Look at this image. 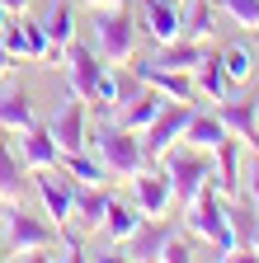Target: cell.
<instances>
[{
	"instance_id": "6da1fadb",
	"label": "cell",
	"mask_w": 259,
	"mask_h": 263,
	"mask_svg": "<svg viewBox=\"0 0 259 263\" xmlns=\"http://www.w3.org/2000/svg\"><path fill=\"white\" fill-rule=\"evenodd\" d=\"M85 151H94L104 160V170L113 174V179H137L146 164H151V155H146V146H142V132H127L118 118H90V132H85Z\"/></svg>"
},
{
	"instance_id": "7a4b0ae2",
	"label": "cell",
	"mask_w": 259,
	"mask_h": 263,
	"mask_svg": "<svg viewBox=\"0 0 259 263\" xmlns=\"http://www.w3.org/2000/svg\"><path fill=\"white\" fill-rule=\"evenodd\" d=\"M184 226H188V235L203 245V258H236L231 212H226L221 188H217V183H208V188L184 207Z\"/></svg>"
},
{
	"instance_id": "3957f363",
	"label": "cell",
	"mask_w": 259,
	"mask_h": 263,
	"mask_svg": "<svg viewBox=\"0 0 259 263\" xmlns=\"http://www.w3.org/2000/svg\"><path fill=\"white\" fill-rule=\"evenodd\" d=\"M5 258H61V226L14 202L5 212Z\"/></svg>"
},
{
	"instance_id": "277c9868",
	"label": "cell",
	"mask_w": 259,
	"mask_h": 263,
	"mask_svg": "<svg viewBox=\"0 0 259 263\" xmlns=\"http://www.w3.org/2000/svg\"><path fill=\"white\" fill-rule=\"evenodd\" d=\"M160 170H165L170 183H175V202L188 207L193 197H198V193L212 183V151H198V146L175 141L165 155H160Z\"/></svg>"
},
{
	"instance_id": "5b68a950",
	"label": "cell",
	"mask_w": 259,
	"mask_h": 263,
	"mask_svg": "<svg viewBox=\"0 0 259 263\" xmlns=\"http://www.w3.org/2000/svg\"><path fill=\"white\" fill-rule=\"evenodd\" d=\"M94 52H99L109 66H127L137 52V19L127 5H109L94 10Z\"/></svg>"
},
{
	"instance_id": "8992f818",
	"label": "cell",
	"mask_w": 259,
	"mask_h": 263,
	"mask_svg": "<svg viewBox=\"0 0 259 263\" xmlns=\"http://www.w3.org/2000/svg\"><path fill=\"white\" fill-rule=\"evenodd\" d=\"M33 188H38L43 216L57 221V226H71V212H76V179L61 170V164H47V170H33Z\"/></svg>"
},
{
	"instance_id": "52a82bcc",
	"label": "cell",
	"mask_w": 259,
	"mask_h": 263,
	"mask_svg": "<svg viewBox=\"0 0 259 263\" xmlns=\"http://www.w3.org/2000/svg\"><path fill=\"white\" fill-rule=\"evenodd\" d=\"M193 108H198V104H179V99H165V108L156 113V122L142 132V146H146V155H151V160H160L175 141H184V127H188Z\"/></svg>"
},
{
	"instance_id": "ba28073f",
	"label": "cell",
	"mask_w": 259,
	"mask_h": 263,
	"mask_svg": "<svg viewBox=\"0 0 259 263\" xmlns=\"http://www.w3.org/2000/svg\"><path fill=\"white\" fill-rule=\"evenodd\" d=\"M61 61H66V80H71V94H80L85 104L94 99V89H99V80H104V71H109V61L94 52L90 43H66V52H61Z\"/></svg>"
},
{
	"instance_id": "9c48e42d",
	"label": "cell",
	"mask_w": 259,
	"mask_h": 263,
	"mask_svg": "<svg viewBox=\"0 0 259 263\" xmlns=\"http://www.w3.org/2000/svg\"><path fill=\"white\" fill-rule=\"evenodd\" d=\"M47 132H52V141H57V151H61V155L85 151V132H90V108H85V99H80V94L61 99V108L52 113Z\"/></svg>"
},
{
	"instance_id": "30bf717a",
	"label": "cell",
	"mask_w": 259,
	"mask_h": 263,
	"mask_svg": "<svg viewBox=\"0 0 259 263\" xmlns=\"http://www.w3.org/2000/svg\"><path fill=\"white\" fill-rule=\"evenodd\" d=\"M0 38H5V47L14 52V61L19 57H28V61H57V52L47 43V28L33 24V19H24V14H10V24L0 28Z\"/></svg>"
},
{
	"instance_id": "8fae6325",
	"label": "cell",
	"mask_w": 259,
	"mask_h": 263,
	"mask_svg": "<svg viewBox=\"0 0 259 263\" xmlns=\"http://www.w3.org/2000/svg\"><path fill=\"white\" fill-rule=\"evenodd\" d=\"M170 235H175V221H165V216H142V226L118 245V258H132V263L160 258V249L170 245Z\"/></svg>"
},
{
	"instance_id": "7c38bea8",
	"label": "cell",
	"mask_w": 259,
	"mask_h": 263,
	"mask_svg": "<svg viewBox=\"0 0 259 263\" xmlns=\"http://www.w3.org/2000/svg\"><path fill=\"white\" fill-rule=\"evenodd\" d=\"M132 202H137L142 216H165L170 202H175V183H170V174L146 164V170L132 179Z\"/></svg>"
},
{
	"instance_id": "4fadbf2b",
	"label": "cell",
	"mask_w": 259,
	"mask_h": 263,
	"mask_svg": "<svg viewBox=\"0 0 259 263\" xmlns=\"http://www.w3.org/2000/svg\"><path fill=\"white\" fill-rule=\"evenodd\" d=\"M245 141L240 137H226L212 151V183L221 188V197H240V179H245Z\"/></svg>"
},
{
	"instance_id": "5bb4252c",
	"label": "cell",
	"mask_w": 259,
	"mask_h": 263,
	"mask_svg": "<svg viewBox=\"0 0 259 263\" xmlns=\"http://www.w3.org/2000/svg\"><path fill=\"white\" fill-rule=\"evenodd\" d=\"M132 71L142 76V85L160 89L165 99H179V104H198V85H193V71H165V66H156V61H142V66H132Z\"/></svg>"
},
{
	"instance_id": "9a60e30c",
	"label": "cell",
	"mask_w": 259,
	"mask_h": 263,
	"mask_svg": "<svg viewBox=\"0 0 259 263\" xmlns=\"http://www.w3.org/2000/svg\"><path fill=\"white\" fill-rule=\"evenodd\" d=\"M217 118L226 122L231 137H240L250 151H259V99H221L217 104Z\"/></svg>"
},
{
	"instance_id": "2e32d148",
	"label": "cell",
	"mask_w": 259,
	"mask_h": 263,
	"mask_svg": "<svg viewBox=\"0 0 259 263\" xmlns=\"http://www.w3.org/2000/svg\"><path fill=\"white\" fill-rule=\"evenodd\" d=\"M142 24L151 33V43L165 47V43H175L184 33V10L175 5V0H142Z\"/></svg>"
},
{
	"instance_id": "e0dca14e",
	"label": "cell",
	"mask_w": 259,
	"mask_h": 263,
	"mask_svg": "<svg viewBox=\"0 0 259 263\" xmlns=\"http://www.w3.org/2000/svg\"><path fill=\"white\" fill-rule=\"evenodd\" d=\"M19 160H24V170L33 174V170H47V164H61V151H57V141H52V132L47 127H28V132H19Z\"/></svg>"
},
{
	"instance_id": "ac0fdd59",
	"label": "cell",
	"mask_w": 259,
	"mask_h": 263,
	"mask_svg": "<svg viewBox=\"0 0 259 263\" xmlns=\"http://www.w3.org/2000/svg\"><path fill=\"white\" fill-rule=\"evenodd\" d=\"M109 202H113V197L104 193V183H76V212H71V226H76V230H99Z\"/></svg>"
},
{
	"instance_id": "d6986e66",
	"label": "cell",
	"mask_w": 259,
	"mask_h": 263,
	"mask_svg": "<svg viewBox=\"0 0 259 263\" xmlns=\"http://www.w3.org/2000/svg\"><path fill=\"white\" fill-rule=\"evenodd\" d=\"M193 85H198V99H212V104H221V99H231V76H226L221 66V52H208L198 66H193Z\"/></svg>"
},
{
	"instance_id": "ffe728a7",
	"label": "cell",
	"mask_w": 259,
	"mask_h": 263,
	"mask_svg": "<svg viewBox=\"0 0 259 263\" xmlns=\"http://www.w3.org/2000/svg\"><path fill=\"white\" fill-rule=\"evenodd\" d=\"M33 122H38V113H33L28 89L5 85V89H0V132H28Z\"/></svg>"
},
{
	"instance_id": "44dd1931",
	"label": "cell",
	"mask_w": 259,
	"mask_h": 263,
	"mask_svg": "<svg viewBox=\"0 0 259 263\" xmlns=\"http://www.w3.org/2000/svg\"><path fill=\"white\" fill-rule=\"evenodd\" d=\"M231 132H226V122L217 118V108L208 113V108H193V118H188V127H184V146H198V151H217Z\"/></svg>"
},
{
	"instance_id": "7402d4cb",
	"label": "cell",
	"mask_w": 259,
	"mask_h": 263,
	"mask_svg": "<svg viewBox=\"0 0 259 263\" xmlns=\"http://www.w3.org/2000/svg\"><path fill=\"white\" fill-rule=\"evenodd\" d=\"M208 52H212V43H198V38H184V33H179V38L165 43L151 61H156V66H165V71H193V66H198Z\"/></svg>"
},
{
	"instance_id": "603a6c76",
	"label": "cell",
	"mask_w": 259,
	"mask_h": 263,
	"mask_svg": "<svg viewBox=\"0 0 259 263\" xmlns=\"http://www.w3.org/2000/svg\"><path fill=\"white\" fill-rule=\"evenodd\" d=\"M160 108H165V94L146 85V89H142V94L132 99V104H127V108H118L113 118H118V122H123L127 132H146V127L156 122V113H160Z\"/></svg>"
},
{
	"instance_id": "cb8c5ba5",
	"label": "cell",
	"mask_w": 259,
	"mask_h": 263,
	"mask_svg": "<svg viewBox=\"0 0 259 263\" xmlns=\"http://www.w3.org/2000/svg\"><path fill=\"white\" fill-rule=\"evenodd\" d=\"M43 28H47V43H52L57 61H61L66 43L76 38V5H71V0H52V5H47V19H43Z\"/></svg>"
},
{
	"instance_id": "d4e9b609",
	"label": "cell",
	"mask_w": 259,
	"mask_h": 263,
	"mask_svg": "<svg viewBox=\"0 0 259 263\" xmlns=\"http://www.w3.org/2000/svg\"><path fill=\"white\" fill-rule=\"evenodd\" d=\"M231 212V240H236V258H254V235H259V212L254 202H236V207H226Z\"/></svg>"
},
{
	"instance_id": "484cf974",
	"label": "cell",
	"mask_w": 259,
	"mask_h": 263,
	"mask_svg": "<svg viewBox=\"0 0 259 263\" xmlns=\"http://www.w3.org/2000/svg\"><path fill=\"white\" fill-rule=\"evenodd\" d=\"M142 226V212H137V202H109V212H104V235H109V245L118 249L127 235H132V230Z\"/></svg>"
},
{
	"instance_id": "4316f807",
	"label": "cell",
	"mask_w": 259,
	"mask_h": 263,
	"mask_svg": "<svg viewBox=\"0 0 259 263\" xmlns=\"http://www.w3.org/2000/svg\"><path fill=\"white\" fill-rule=\"evenodd\" d=\"M61 170H66L76 183H109V179H113L94 151H71V155H61Z\"/></svg>"
},
{
	"instance_id": "83f0119b",
	"label": "cell",
	"mask_w": 259,
	"mask_h": 263,
	"mask_svg": "<svg viewBox=\"0 0 259 263\" xmlns=\"http://www.w3.org/2000/svg\"><path fill=\"white\" fill-rule=\"evenodd\" d=\"M221 66H226V76H231V85H250V76H254V66H259V52L254 47H245V38L240 43H231V47H221Z\"/></svg>"
},
{
	"instance_id": "f1b7e54d",
	"label": "cell",
	"mask_w": 259,
	"mask_h": 263,
	"mask_svg": "<svg viewBox=\"0 0 259 263\" xmlns=\"http://www.w3.org/2000/svg\"><path fill=\"white\" fill-rule=\"evenodd\" d=\"M212 33H217V5H212V0H188V10H184V38L212 43Z\"/></svg>"
},
{
	"instance_id": "f546056e",
	"label": "cell",
	"mask_w": 259,
	"mask_h": 263,
	"mask_svg": "<svg viewBox=\"0 0 259 263\" xmlns=\"http://www.w3.org/2000/svg\"><path fill=\"white\" fill-rule=\"evenodd\" d=\"M19 193H24V160L0 141V202H19Z\"/></svg>"
},
{
	"instance_id": "4dcf8cb0",
	"label": "cell",
	"mask_w": 259,
	"mask_h": 263,
	"mask_svg": "<svg viewBox=\"0 0 259 263\" xmlns=\"http://www.w3.org/2000/svg\"><path fill=\"white\" fill-rule=\"evenodd\" d=\"M217 10H226L240 28L259 33V0H217Z\"/></svg>"
},
{
	"instance_id": "1f68e13d",
	"label": "cell",
	"mask_w": 259,
	"mask_h": 263,
	"mask_svg": "<svg viewBox=\"0 0 259 263\" xmlns=\"http://www.w3.org/2000/svg\"><path fill=\"white\" fill-rule=\"evenodd\" d=\"M188 258H203V249H193V245L179 240V235H170V245L160 249V263H188Z\"/></svg>"
},
{
	"instance_id": "d6a6232c",
	"label": "cell",
	"mask_w": 259,
	"mask_h": 263,
	"mask_svg": "<svg viewBox=\"0 0 259 263\" xmlns=\"http://www.w3.org/2000/svg\"><path fill=\"white\" fill-rule=\"evenodd\" d=\"M0 10H10V14H28V10H33V0H0Z\"/></svg>"
},
{
	"instance_id": "836d02e7",
	"label": "cell",
	"mask_w": 259,
	"mask_h": 263,
	"mask_svg": "<svg viewBox=\"0 0 259 263\" xmlns=\"http://www.w3.org/2000/svg\"><path fill=\"white\" fill-rule=\"evenodd\" d=\"M14 71V52L5 47V38H0V76H10Z\"/></svg>"
},
{
	"instance_id": "e575fe53",
	"label": "cell",
	"mask_w": 259,
	"mask_h": 263,
	"mask_svg": "<svg viewBox=\"0 0 259 263\" xmlns=\"http://www.w3.org/2000/svg\"><path fill=\"white\" fill-rule=\"evenodd\" d=\"M250 202H254V212H259V164L250 170Z\"/></svg>"
},
{
	"instance_id": "d590c367",
	"label": "cell",
	"mask_w": 259,
	"mask_h": 263,
	"mask_svg": "<svg viewBox=\"0 0 259 263\" xmlns=\"http://www.w3.org/2000/svg\"><path fill=\"white\" fill-rule=\"evenodd\" d=\"M85 10H109V5H127V0H80Z\"/></svg>"
},
{
	"instance_id": "8d00e7d4",
	"label": "cell",
	"mask_w": 259,
	"mask_h": 263,
	"mask_svg": "<svg viewBox=\"0 0 259 263\" xmlns=\"http://www.w3.org/2000/svg\"><path fill=\"white\" fill-rule=\"evenodd\" d=\"M0 258H5V235H0Z\"/></svg>"
},
{
	"instance_id": "74e56055",
	"label": "cell",
	"mask_w": 259,
	"mask_h": 263,
	"mask_svg": "<svg viewBox=\"0 0 259 263\" xmlns=\"http://www.w3.org/2000/svg\"><path fill=\"white\" fill-rule=\"evenodd\" d=\"M254 258H259V235H254Z\"/></svg>"
},
{
	"instance_id": "f35d334b",
	"label": "cell",
	"mask_w": 259,
	"mask_h": 263,
	"mask_svg": "<svg viewBox=\"0 0 259 263\" xmlns=\"http://www.w3.org/2000/svg\"><path fill=\"white\" fill-rule=\"evenodd\" d=\"M0 207H5V202H0ZM0 216H5V212H0Z\"/></svg>"
},
{
	"instance_id": "ab89813d",
	"label": "cell",
	"mask_w": 259,
	"mask_h": 263,
	"mask_svg": "<svg viewBox=\"0 0 259 263\" xmlns=\"http://www.w3.org/2000/svg\"><path fill=\"white\" fill-rule=\"evenodd\" d=\"M254 52H259V47H254Z\"/></svg>"
}]
</instances>
